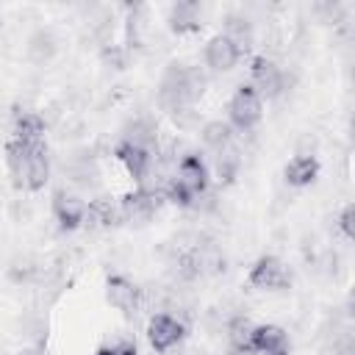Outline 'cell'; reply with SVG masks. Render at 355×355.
Listing matches in <instances>:
<instances>
[{
    "mask_svg": "<svg viewBox=\"0 0 355 355\" xmlns=\"http://www.w3.org/2000/svg\"><path fill=\"white\" fill-rule=\"evenodd\" d=\"M108 302L125 313H133L139 305V288L128 280V277H111L108 280Z\"/></svg>",
    "mask_w": 355,
    "mask_h": 355,
    "instance_id": "12",
    "label": "cell"
},
{
    "mask_svg": "<svg viewBox=\"0 0 355 355\" xmlns=\"http://www.w3.org/2000/svg\"><path fill=\"white\" fill-rule=\"evenodd\" d=\"M169 25L183 33V31H194L200 25V6L186 0V3H175L172 11H169Z\"/></svg>",
    "mask_w": 355,
    "mask_h": 355,
    "instance_id": "16",
    "label": "cell"
},
{
    "mask_svg": "<svg viewBox=\"0 0 355 355\" xmlns=\"http://www.w3.org/2000/svg\"><path fill=\"white\" fill-rule=\"evenodd\" d=\"M352 219H355V208L352 205H347L344 211H341V216H338V225H341V230H344V236H355V225H352Z\"/></svg>",
    "mask_w": 355,
    "mask_h": 355,
    "instance_id": "24",
    "label": "cell"
},
{
    "mask_svg": "<svg viewBox=\"0 0 355 355\" xmlns=\"http://www.w3.org/2000/svg\"><path fill=\"white\" fill-rule=\"evenodd\" d=\"M158 202H161V197L155 191L136 189V191H130L119 200V214L125 219H133V222H147L158 211Z\"/></svg>",
    "mask_w": 355,
    "mask_h": 355,
    "instance_id": "4",
    "label": "cell"
},
{
    "mask_svg": "<svg viewBox=\"0 0 355 355\" xmlns=\"http://www.w3.org/2000/svg\"><path fill=\"white\" fill-rule=\"evenodd\" d=\"M147 333H150V344L158 352H166V349H172L183 338V324L175 316H169V313H155L150 319Z\"/></svg>",
    "mask_w": 355,
    "mask_h": 355,
    "instance_id": "5",
    "label": "cell"
},
{
    "mask_svg": "<svg viewBox=\"0 0 355 355\" xmlns=\"http://www.w3.org/2000/svg\"><path fill=\"white\" fill-rule=\"evenodd\" d=\"M116 158L125 164V169H128L136 180H144V175H147L150 166H153V153H150V150H141V147H133V144H128V141H122V144L116 147Z\"/></svg>",
    "mask_w": 355,
    "mask_h": 355,
    "instance_id": "10",
    "label": "cell"
},
{
    "mask_svg": "<svg viewBox=\"0 0 355 355\" xmlns=\"http://www.w3.org/2000/svg\"><path fill=\"white\" fill-rule=\"evenodd\" d=\"M239 50H236V44L225 36V33H219V36H214L208 44H205V64L211 67V69H216V72H227V69H233L236 67V61H239Z\"/></svg>",
    "mask_w": 355,
    "mask_h": 355,
    "instance_id": "9",
    "label": "cell"
},
{
    "mask_svg": "<svg viewBox=\"0 0 355 355\" xmlns=\"http://www.w3.org/2000/svg\"><path fill=\"white\" fill-rule=\"evenodd\" d=\"M6 158H8V166L17 178V183L28 191H39L44 183H47V175H50V161H47V147L42 141H19V139H11L6 144Z\"/></svg>",
    "mask_w": 355,
    "mask_h": 355,
    "instance_id": "1",
    "label": "cell"
},
{
    "mask_svg": "<svg viewBox=\"0 0 355 355\" xmlns=\"http://www.w3.org/2000/svg\"><path fill=\"white\" fill-rule=\"evenodd\" d=\"M69 178H72V183H78V186L89 189V186H94V183H97V169H94V164H92V161L80 158V161H72V164H69Z\"/></svg>",
    "mask_w": 355,
    "mask_h": 355,
    "instance_id": "23",
    "label": "cell"
},
{
    "mask_svg": "<svg viewBox=\"0 0 355 355\" xmlns=\"http://www.w3.org/2000/svg\"><path fill=\"white\" fill-rule=\"evenodd\" d=\"M205 86H208V78L194 69V67H186V78H183V94H186V103H194L205 94Z\"/></svg>",
    "mask_w": 355,
    "mask_h": 355,
    "instance_id": "20",
    "label": "cell"
},
{
    "mask_svg": "<svg viewBox=\"0 0 355 355\" xmlns=\"http://www.w3.org/2000/svg\"><path fill=\"white\" fill-rule=\"evenodd\" d=\"M316 172H319V164L313 155H297L286 166V180L291 186H308V183H313Z\"/></svg>",
    "mask_w": 355,
    "mask_h": 355,
    "instance_id": "14",
    "label": "cell"
},
{
    "mask_svg": "<svg viewBox=\"0 0 355 355\" xmlns=\"http://www.w3.org/2000/svg\"><path fill=\"white\" fill-rule=\"evenodd\" d=\"M103 55H105V61H108V64H114L116 69L122 67V53H119L116 47H105V53H103Z\"/></svg>",
    "mask_w": 355,
    "mask_h": 355,
    "instance_id": "25",
    "label": "cell"
},
{
    "mask_svg": "<svg viewBox=\"0 0 355 355\" xmlns=\"http://www.w3.org/2000/svg\"><path fill=\"white\" fill-rule=\"evenodd\" d=\"M227 111H230V122H233L239 130H250V128L261 119V97L252 92V86H241V89L233 94Z\"/></svg>",
    "mask_w": 355,
    "mask_h": 355,
    "instance_id": "2",
    "label": "cell"
},
{
    "mask_svg": "<svg viewBox=\"0 0 355 355\" xmlns=\"http://www.w3.org/2000/svg\"><path fill=\"white\" fill-rule=\"evenodd\" d=\"M202 141L211 147V150H222L230 144V125L225 122H208L202 128Z\"/></svg>",
    "mask_w": 355,
    "mask_h": 355,
    "instance_id": "22",
    "label": "cell"
},
{
    "mask_svg": "<svg viewBox=\"0 0 355 355\" xmlns=\"http://www.w3.org/2000/svg\"><path fill=\"white\" fill-rule=\"evenodd\" d=\"M288 336L277 327V324H258L252 327V338H250V349H255L258 355H288Z\"/></svg>",
    "mask_w": 355,
    "mask_h": 355,
    "instance_id": "7",
    "label": "cell"
},
{
    "mask_svg": "<svg viewBox=\"0 0 355 355\" xmlns=\"http://www.w3.org/2000/svg\"><path fill=\"white\" fill-rule=\"evenodd\" d=\"M97 355H119V352H116V347H103V349H97Z\"/></svg>",
    "mask_w": 355,
    "mask_h": 355,
    "instance_id": "26",
    "label": "cell"
},
{
    "mask_svg": "<svg viewBox=\"0 0 355 355\" xmlns=\"http://www.w3.org/2000/svg\"><path fill=\"white\" fill-rule=\"evenodd\" d=\"M42 136H44V122H42L39 114H22V116H17L14 139L33 144V141H42Z\"/></svg>",
    "mask_w": 355,
    "mask_h": 355,
    "instance_id": "17",
    "label": "cell"
},
{
    "mask_svg": "<svg viewBox=\"0 0 355 355\" xmlns=\"http://www.w3.org/2000/svg\"><path fill=\"white\" fill-rule=\"evenodd\" d=\"M230 355H258V352L255 349H233Z\"/></svg>",
    "mask_w": 355,
    "mask_h": 355,
    "instance_id": "28",
    "label": "cell"
},
{
    "mask_svg": "<svg viewBox=\"0 0 355 355\" xmlns=\"http://www.w3.org/2000/svg\"><path fill=\"white\" fill-rule=\"evenodd\" d=\"M128 144L133 147H141V150H150L153 153V144L158 141V133H155V125L150 119H133L128 128H125V139Z\"/></svg>",
    "mask_w": 355,
    "mask_h": 355,
    "instance_id": "15",
    "label": "cell"
},
{
    "mask_svg": "<svg viewBox=\"0 0 355 355\" xmlns=\"http://www.w3.org/2000/svg\"><path fill=\"white\" fill-rule=\"evenodd\" d=\"M19 355H42V349L39 347H31V349H22Z\"/></svg>",
    "mask_w": 355,
    "mask_h": 355,
    "instance_id": "27",
    "label": "cell"
},
{
    "mask_svg": "<svg viewBox=\"0 0 355 355\" xmlns=\"http://www.w3.org/2000/svg\"><path fill=\"white\" fill-rule=\"evenodd\" d=\"M227 336H230L233 349H250V338H252V324H250V319L236 316V319L227 324Z\"/></svg>",
    "mask_w": 355,
    "mask_h": 355,
    "instance_id": "21",
    "label": "cell"
},
{
    "mask_svg": "<svg viewBox=\"0 0 355 355\" xmlns=\"http://www.w3.org/2000/svg\"><path fill=\"white\" fill-rule=\"evenodd\" d=\"M119 216H122V214H119V205H114V202L105 200V197L89 200V205H86V211H83V222H86L89 227H108V225H114Z\"/></svg>",
    "mask_w": 355,
    "mask_h": 355,
    "instance_id": "13",
    "label": "cell"
},
{
    "mask_svg": "<svg viewBox=\"0 0 355 355\" xmlns=\"http://www.w3.org/2000/svg\"><path fill=\"white\" fill-rule=\"evenodd\" d=\"M225 36L236 44V50H239V53H241V50H247V47H250V42H252V28H250L247 17L230 14V17H227V31H225Z\"/></svg>",
    "mask_w": 355,
    "mask_h": 355,
    "instance_id": "18",
    "label": "cell"
},
{
    "mask_svg": "<svg viewBox=\"0 0 355 355\" xmlns=\"http://www.w3.org/2000/svg\"><path fill=\"white\" fill-rule=\"evenodd\" d=\"M250 72H252V92L258 97H277L283 92V75L269 58H263V55L255 58Z\"/></svg>",
    "mask_w": 355,
    "mask_h": 355,
    "instance_id": "6",
    "label": "cell"
},
{
    "mask_svg": "<svg viewBox=\"0 0 355 355\" xmlns=\"http://www.w3.org/2000/svg\"><path fill=\"white\" fill-rule=\"evenodd\" d=\"M53 211H55V219L61 222V227H78V225L83 222L86 205H83L75 194L55 191V197H53Z\"/></svg>",
    "mask_w": 355,
    "mask_h": 355,
    "instance_id": "11",
    "label": "cell"
},
{
    "mask_svg": "<svg viewBox=\"0 0 355 355\" xmlns=\"http://www.w3.org/2000/svg\"><path fill=\"white\" fill-rule=\"evenodd\" d=\"M175 180L189 191L194 194V200L208 189V172H205V164L197 158V155H186L180 158L178 164V172H175Z\"/></svg>",
    "mask_w": 355,
    "mask_h": 355,
    "instance_id": "8",
    "label": "cell"
},
{
    "mask_svg": "<svg viewBox=\"0 0 355 355\" xmlns=\"http://www.w3.org/2000/svg\"><path fill=\"white\" fill-rule=\"evenodd\" d=\"M239 164H241V155H239V150L233 147V141H230L227 147L216 150V175H219V180L230 183V180L236 178V172H239Z\"/></svg>",
    "mask_w": 355,
    "mask_h": 355,
    "instance_id": "19",
    "label": "cell"
},
{
    "mask_svg": "<svg viewBox=\"0 0 355 355\" xmlns=\"http://www.w3.org/2000/svg\"><path fill=\"white\" fill-rule=\"evenodd\" d=\"M250 283H252L255 288H286V286L291 283V275H288V269L283 266V261L266 255V258H261V261L250 269Z\"/></svg>",
    "mask_w": 355,
    "mask_h": 355,
    "instance_id": "3",
    "label": "cell"
}]
</instances>
